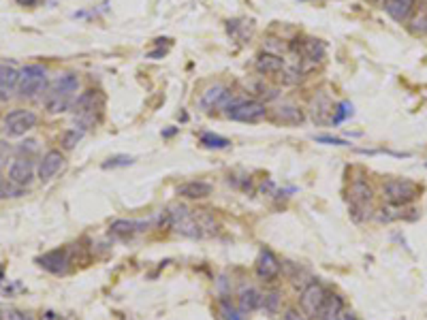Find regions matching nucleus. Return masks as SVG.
<instances>
[{"label":"nucleus","mask_w":427,"mask_h":320,"mask_svg":"<svg viewBox=\"0 0 427 320\" xmlns=\"http://www.w3.org/2000/svg\"><path fill=\"white\" fill-rule=\"evenodd\" d=\"M79 90V77L73 73H65L53 79L45 92V109L49 114H63L75 102V94Z\"/></svg>","instance_id":"obj_1"},{"label":"nucleus","mask_w":427,"mask_h":320,"mask_svg":"<svg viewBox=\"0 0 427 320\" xmlns=\"http://www.w3.org/2000/svg\"><path fill=\"white\" fill-rule=\"evenodd\" d=\"M34 178V165L30 158H15L9 167V182L15 186H28Z\"/></svg>","instance_id":"obj_12"},{"label":"nucleus","mask_w":427,"mask_h":320,"mask_svg":"<svg viewBox=\"0 0 427 320\" xmlns=\"http://www.w3.org/2000/svg\"><path fill=\"white\" fill-rule=\"evenodd\" d=\"M263 307L267 309V312H276V307H278V295L276 293H272V295H267V297H263Z\"/></svg>","instance_id":"obj_34"},{"label":"nucleus","mask_w":427,"mask_h":320,"mask_svg":"<svg viewBox=\"0 0 427 320\" xmlns=\"http://www.w3.org/2000/svg\"><path fill=\"white\" fill-rule=\"evenodd\" d=\"M65 165H67V160H65L63 152H60V149H49V152L41 158V163H39V169H37L39 180H41V182L53 180V178H56V175L65 169Z\"/></svg>","instance_id":"obj_8"},{"label":"nucleus","mask_w":427,"mask_h":320,"mask_svg":"<svg viewBox=\"0 0 427 320\" xmlns=\"http://www.w3.org/2000/svg\"><path fill=\"white\" fill-rule=\"evenodd\" d=\"M201 143L209 149H227L231 145L229 139L221 137V135H214V133H203L201 135Z\"/></svg>","instance_id":"obj_25"},{"label":"nucleus","mask_w":427,"mask_h":320,"mask_svg":"<svg viewBox=\"0 0 427 320\" xmlns=\"http://www.w3.org/2000/svg\"><path fill=\"white\" fill-rule=\"evenodd\" d=\"M218 312H221L223 320H244L242 314H239V312L231 305V301H227V299H221V301H218Z\"/></svg>","instance_id":"obj_28"},{"label":"nucleus","mask_w":427,"mask_h":320,"mask_svg":"<svg viewBox=\"0 0 427 320\" xmlns=\"http://www.w3.org/2000/svg\"><path fill=\"white\" fill-rule=\"evenodd\" d=\"M47 86V71L39 65H28L20 71V84L18 92L22 98H32L41 94Z\"/></svg>","instance_id":"obj_2"},{"label":"nucleus","mask_w":427,"mask_h":320,"mask_svg":"<svg viewBox=\"0 0 427 320\" xmlns=\"http://www.w3.org/2000/svg\"><path fill=\"white\" fill-rule=\"evenodd\" d=\"M414 9V0H385V11L395 22H406Z\"/></svg>","instance_id":"obj_20"},{"label":"nucleus","mask_w":427,"mask_h":320,"mask_svg":"<svg viewBox=\"0 0 427 320\" xmlns=\"http://www.w3.org/2000/svg\"><path fill=\"white\" fill-rule=\"evenodd\" d=\"M39 118L28 112V109H15V112H9L3 120V128L9 137H22L26 135L28 131H32L37 126Z\"/></svg>","instance_id":"obj_5"},{"label":"nucleus","mask_w":427,"mask_h":320,"mask_svg":"<svg viewBox=\"0 0 427 320\" xmlns=\"http://www.w3.org/2000/svg\"><path fill=\"white\" fill-rule=\"evenodd\" d=\"M41 320H69V318L65 314H58V312H45L41 316Z\"/></svg>","instance_id":"obj_36"},{"label":"nucleus","mask_w":427,"mask_h":320,"mask_svg":"<svg viewBox=\"0 0 427 320\" xmlns=\"http://www.w3.org/2000/svg\"><path fill=\"white\" fill-rule=\"evenodd\" d=\"M276 118L282 122V124H289V126H295V124H301L306 120L303 112L299 107H293V105H284V107H278L276 109Z\"/></svg>","instance_id":"obj_22"},{"label":"nucleus","mask_w":427,"mask_h":320,"mask_svg":"<svg viewBox=\"0 0 427 320\" xmlns=\"http://www.w3.org/2000/svg\"><path fill=\"white\" fill-rule=\"evenodd\" d=\"M37 262L51 274H65L69 267V254H67V250H51V252L43 254Z\"/></svg>","instance_id":"obj_15"},{"label":"nucleus","mask_w":427,"mask_h":320,"mask_svg":"<svg viewBox=\"0 0 427 320\" xmlns=\"http://www.w3.org/2000/svg\"><path fill=\"white\" fill-rule=\"evenodd\" d=\"M169 225L184 237H203V231H201V225L195 220L192 213L186 209V207H173L169 211Z\"/></svg>","instance_id":"obj_6"},{"label":"nucleus","mask_w":427,"mask_h":320,"mask_svg":"<svg viewBox=\"0 0 427 320\" xmlns=\"http://www.w3.org/2000/svg\"><path fill=\"white\" fill-rule=\"evenodd\" d=\"M18 5H22V7H32V5H37L39 0H15Z\"/></svg>","instance_id":"obj_38"},{"label":"nucleus","mask_w":427,"mask_h":320,"mask_svg":"<svg viewBox=\"0 0 427 320\" xmlns=\"http://www.w3.org/2000/svg\"><path fill=\"white\" fill-rule=\"evenodd\" d=\"M318 320H344V303L338 295H327L318 312Z\"/></svg>","instance_id":"obj_18"},{"label":"nucleus","mask_w":427,"mask_h":320,"mask_svg":"<svg viewBox=\"0 0 427 320\" xmlns=\"http://www.w3.org/2000/svg\"><path fill=\"white\" fill-rule=\"evenodd\" d=\"M344 320H361V318H357L355 314H344Z\"/></svg>","instance_id":"obj_39"},{"label":"nucleus","mask_w":427,"mask_h":320,"mask_svg":"<svg viewBox=\"0 0 427 320\" xmlns=\"http://www.w3.org/2000/svg\"><path fill=\"white\" fill-rule=\"evenodd\" d=\"M303 53H306L310 60H323V56H325V45L318 43V41H314V39H310V41H306V45H303Z\"/></svg>","instance_id":"obj_26"},{"label":"nucleus","mask_w":427,"mask_h":320,"mask_svg":"<svg viewBox=\"0 0 427 320\" xmlns=\"http://www.w3.org/2000/svg\"><path fill=\"white\" fill-rule=\"evenodd\" d=\"M231 102H233V94L225 86H214L201 96L203 109H214V107H216V109H227Z\"/></svg>","instance_id":"obj_13"},{"label":"nucleus","mask_w":427,"mask_h":320,"mask_svg":"<svg viewBox=\"0 0 427 320\" xmlns=\"http://www.w3.org/2000/svg\"><path fill=\"white\" fill-rule=\"evenodd\" d=\"M353 116V105L350 102H340L338 105V109H334V118H331V122L334 124H342L346 118H350Z\"/></svg>","instance_id":"obj_29"},{"label":"nucleus","mask_w":427,"mask_h":320,"mask_svg":"<svg viewBox=\"0 0 427 320\" xmlns=\"http://www.w3.org/2000/svg\"><path fill=\"white\" fill-rule=\"evenodd\" d=\"M312 118L316 124H327L334 118V102L327 94H316L312 98Z\"/></svg>","instance_id":"obj_14"},{"label":"nucleus","mask_w":427,"mask_h":320,"mask_svg":"<svg viewBox=\"0 0 427 320\" xmlns=\"http://www.w3.org/2000/svg\"><path fill=\"white\" fill-rule=\"evenodd\" d=\"M100 109H103V94L98 90H88L75 100V114L86 122H92L94 114H98Z\"/></svg>","instance_id":"obj_9"},{"label":"nucleus","mask_w":427,"mask_h":320,"mask_svg":"<svg viewBox=\"0 0 427 320\" xmlns=\"http://www.w3.org/2000/svg\"><path fill=\"white\" fill-rule=\"evenodd\" d=\"M131 163H133L131 156H116V158H110V163H105L103 167L105 169H114V167H126Z\"/></svg>","instance_id":"obj_32"},{"label":"nucleus","mask_w":427,"mask_h":320,"mask_svg":"<svg viewBox=\"0 0 427 320\" xmlns=\"http://www.w3.org/2000/svg\"><path fill=\"white\" fill-rule=\"evenodd\" d=\"M316 141L327 143V145H346L344 139H336V137H316Z\"/></svg>","instance_id":"obj_35"},{"label":"nucleus","mask_w":427,"mask_h":320,"mask_svg":"<svg viewBox=\"0 0 427 320\" xmlns=\"http://www.w3.org/2000/svg\"><path fill=\"white\" fill-rule=\"evenodd\" d=\"M325 299H327L325 288L320 286L318 282H310V284L301 291V295H299L301 312H303L306 316H318V312H320V307H323Z\"/></svg>","instance_id":"obj_7"},{"label":"nucleus","mask_w":427,"mask_h":320,"mask_svg":"<svg viewBox=\"0 0 427 320\" xmlns=\"http://www.w3.org/2000/svg\"><path fill=\"white\" fill-rule=\"evenodd\" d=\"M239 305L244 312H254L263 305V295L256 288H244L239 293Z\"/></svg>","instance_id":"obj_24"},{"label":"nucleus","mask_w":427,"mask_h":320,"mask_svg":"<svg viewBox=\"0 0 427 320\" xmlns=\"http://www.w3.org/2000/svg\"><path fill=\"white\" fill-rule=\"evenodd\" d=\"M11 154H13V147L9 141H3L0 139V169H5L9 165V160H11Z\"/></svg>","instance_id":"obj_30"},{"label":"nucleus","mask_w":427,"mask_h":320,"mask_svg":"<svg viewBox=\"0 0 427 320\" xmlns=\"http://www.w3.org/2000/svg\"><path fill=\"white\" fill-rule=\"evenodd\" d=\"M18 194H22V190H20V186H11V184H7L3 178H0V199H7V196H18Z\"/></svg>","instance_id":"obj_31"},{"label":"nucleus","mask_w":427,"mask_h":320,"mask_svg":"<svg viewBox=\"0 0 427 320\" xmlns=\"http://www.w3.org/2000/svg\"><path fill=\"white\" fill-rule=\"evenodd\" d=\"M178 194L184 199H205L211 194V184L195 180V182H186L182 186H178Z\"/></svg>","instance_id":"obj_21"},{"label":"nucleus","mask_w":427,"mask_h":320,"mask_svg":"<svg viewBox=\"0 0 427 320\" xmlns=\"http://www.w3.org/2000/svg\"><path fill=\"white\" fill-rule=\"evenodd\" d=\"M408 28L416 36H425L427 34V0H423V3L419 5V11L410 18Z\"/></svg>","instance_id":"obj_23"},{"label":"nucleus","mask_w":427,"mask_h":320,"mask_svg":"<svg viewBox=\"0 0 427 320\" xmlns=\"http://www.w3.org/2000/svg\"><path fill=\"white\" fill-rule=\"evenodd\" d=\"M0 320H32V316L18 307H0Z\"/></svg>","instance_id":"obj_27"},{"label":"nucleus","mask_w":427,"mask_h":320,"mask_svg":"<svg viewBox=\"0 0 427 320\" xmlns=\"http://www.w3.org/2000/svg\"><path fill=\"white\" fill-rule=\"evenodd\" d=\"M284 320H306V316L299 314L297 309H289V312L284 314Z\"/></svg>","instance_id":"obj_37"},{"label":"nucleus","mask_w":427,"mask_h":320,"mask_svg":"<svg viewBox=\"0 0 427 320\" xmlns=\"http://www.w3.org/2000/svg\"><path fill=\"white\" fill-rule=\"evenodd\" d=\"M254 69L261 73V75H278L284 71V60L276 53H261L254 62Z\"/></svg>","instance_id":"obj_17"},{"label":"nucleus","mask_w":427,"mask_h":320,"mask_svg":"<svg viewBox=\"0 0 427 320\" xmlns=\"http://www.w3.org/2000/svg\"><path fill=\"white\" fill-rule=\"evenodd\" d=\"M18 84H20V71L9 65H0V100H7L18 88Z\"/></svg>","instance_id":"obj_16"},{"label":"nucleus","mask_w":427,"mask_h":320,"mask_svg":"<svg viewBox=\"0 0 427 320\" xmlns=\"http://www.w3.org/2000/svg\"><path fill=\"white\" fill-rule=\"evenodd\" d=\"M79 139H81V133H77V131H69V133H65V139H63L65 149H73L75 143H77Z\"/></svg>","instance_id":"obj_33"},{"label":"nucleus","mask_w":427,"mask_h":320,"mask_svg":"<svg viewBox=\"0 0 427 320\" xmlns=\"http://www.w3.org/2000/svg\"><path fill=\"white\" fill-rule=\"evenodd\" d=\"M150 227V220H116L112 222L110 231L118 237H131L135 233H141Z\"/></svg>","instance_id":"obj_19"},{"label":"nucleus","mask_w":427,"mask_h":320,"mask_svg":"<svg viewBox=\"0 0 427 320\" xmlns=\"http://www.w3.org/2000/svg\"><path fill=\"white\" fill-rule=\"evenodd\" d=\"M227 116L235 122H258L267 116V107L258 100H233L227 107Z\"/></svg>","instance_id":"obj_3"},{"label":"nucleus","mask_w":427,"mask_h":320,"mask_svg":"<svg viewBox=\"0 0 427 320\" xmlns=\"http://www.w3.org/2000/svg\"><path fill=\"white\" fill-rule=\"evenodd\" d=\"M383 194L391 205H406L419 196V186L410 180H389L383 188Z\"/></svg>","instance_id":"obj_4"},{"label":"nucleus","mask_w":427,"mask_h":320,"mask_svg":"<svg viewBox=\"0 0 427 320\" xmlns=\"http://www.w3.org/2000/svg\"><path fill=\"white\" fill-rule=\"evenodd\" d=\"M372 199H374V190H372V186H369L367 182H363V180H357V182L348 188V201H350L355 213L365 211V209L369 207Z\"/></svg>","instance_id":"obj_11"},{"label":"nucleus","mask_w":427,"mask_h":320,"mask_svg":"<svg viewBox=\"0 0 427 320\" xmlns=\"http://www.w3.org/2000/svg\"><path fill=\"white\" fill-rule=\"evenodd\" d=\"M256 276L265 282H272L280 276V260L272 250H261L256 258Z\"/></svg>","instance_id":"obj_10"}]
</instances>
